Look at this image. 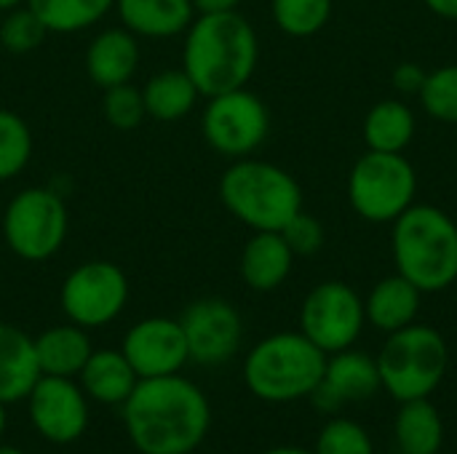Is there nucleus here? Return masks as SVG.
I'll return each mask as SVG.
<instances>
[{
  "instance_id": "nucleus-1",
  "label": "nucleus",
  "mask_w": 457,
  "mask_h": 454,
  "mask_svg": "<svg viewBox=\"0 0 457 454\" xmlns=\"http://www.w3.org/2000/svg\"><path fill=\"white\" fill-rule=\"evenodd\" d=\"M129 439L142 454H190L201 447L212 425L204 391L179 377H145L123 401Z\"/></svg>"
},
{
  "instance_id": "nucleus-2",
  "label": "nucleus",
  "mask_w": 457,
  "mask_h": 454,
  "mask_svg": "<svg viewBox=\"0 0 457 454\" xmlns=\"http://www.w3.org/2000/svg\"><path fill=\"white\" fill-rule=\"evenodd\" d=\"M260 62V40L252 21L238 13H198L185 29L182 70L201 96L244 88Z\"/></svg>"
},
{
  "instance_id": "nucleus-3",
  "label": "nucleus",
  "mask_w": 457,
  "mask_h": 454,
  "mask_svg": "<svg viewBox=\"0 0 457 454\" xmlns=\"http://www.w3.org/2000/svg\"><path fill=\"white\" fill-rule=\"evenodd\" d=\"M222 206L254 233H281L284 225L303 211V190L297 179L276 163L257 158L233 161L220 179Z\"/></svg>"
},
{
  "instance_id": "nucleus-4",
  "label": "nucleus",
  "mask_w": 457,
  "mask_h": 454,
  "mask_svg": "<svg viewBox=\"0 0 457 454\" xmlns=\"http://www.w3.org/2000/svg\"><path fill=\"white\" fill-rule=\"evenodd\" d=\"M399 276L420 292H442L457 281V225L436 206H410L394 219Z\"/></svg>"
},
{
  "instance_id": "nucleus-5",
  "label": "nucleus",
  "mask_w": 457,
  "mask_h": 454,
  "mask_svg": "<svg viewBox=\"0 0 457 454\" xmlns=\"http://www.w3.org/2000/svg\"><path fill=\"white\" fill-rule=\"evenodd\" d=\"M327 353L303 332H278L260 340L244 361L246 388L268 404L308 399L324 377Z\"/></svg>"
},
{
  "instance_id": "nucleus-6",
  "label": "nucleus",
  "mask_w": 457,
  "mask_h": 454,
  "mask_svg": "<svg viewBox=\"0 0 457 454\" xmlns=\"http://www.w3.org/2000/svg\"><path fill=\"white\" fill-rule=\"evenodd\" d=\"M375 361L383 391L402 404L428 399L442 385L450 351L434 326L410 324L399 332H391Z\"/></svg>"
},
{
  "instance_id": "nucleus-7",
  "label": "nucleus",
  "mask_w": 457,
  "mask_h": 454,
  "mask_svg": "<svg viewBox=\"0 0 457 454\" xmlns=\"http://www.w3.org/2000/svg\"><path fill=\"white\" fill-rule=\"evenodd\" d=\"M0 227L13 257L24 262H46L64 246L70 233L64 195L54 187H24L3 206Z\"/></svg>"
},
{
  "instance_id": "nucleus-8",
  "label": "nucleus",
  "mask_w": 457,
  "mask_h": 454,
  "mask_svg": "<svg viewBox=\"0 0 457 454\" xmlns=\"http://www.w3.org/2000/svg\"><path fill=\"white\" fill-rule=\"evenodd\" d=\"M418 174L402 153H364L351 171V206L367 222H394L415 198Z\"/></svg>"
},
{
  "instance_id": "nucleus-9",
  "label": "nucleus",
  "mask_w": 457,
  "mask_h": 454,
  "mask_svg": "<svg viewBox=\"0 0 457 454\" xmlns=\"http://www.w3.org/2000/svg\"><path fill=\"white\" fill-rule=\"evenodd\" d=\"M270 131V112L265 102L244 88L209 96L201 115V134L206 144L230 158H249Z\"/></svg>"
},
{
  "instance_id": "nucleus-10",
  "label": "nucleus",
  "mask_w": 457,
  "mask_h": 454,
  "mask_svg": "<svg viewBox=\"0 0 457 454\" xmlns=\"http://www.w3.org/2000/svg\"><path fill=\"white\" fill-rule=\"evenodd\" d=\"M129 294L131 286L120 265L110 260H88L67 273L59 292V305L72 324L99 329L123 313Z\"/></svg>"
},
{
  "instance_id": "nucleus-11",
  "label": "nucleus",
  "mask_w": 457,
  "mask_h": 454,
  "mask_svg": "<svg viewBox=\"0 0 457 454\" xmlns=\"http://www.w3.org/2000/svg\"><path fill=\"white\" fill-rule=\"evenodd\" d=\"M364 321L361 297L343 281L319 284L300 308V332L327 356L351 348L359 340Z\"/></svg>"
},
{
  "instance_id": "nucleus-12",
  "label": "nucleus",
  "mask_w": 457,
  "mask_h": 454,
  "mask_svg": "<svg viewBox=\"0 0 457 454\" xmlns=\"http://www.w3.org/2000/svg\"><path fill=\"white\" fill-rule=\"evenodd\" d=\"M179 326L187 340L190 361L201 367H220L230 361L244 337L241 313L220 297H204L185 308Z\"/></svg>"
},
{
  "instance_id": "nucleus-13",
  "label": "nucleus",
  "mask_w": 457,
  "mask_h": 454,
  "mask_svg": "<svg viewBox=\"0 0 457 454\" xmlns=\"http://www.w3.org/2000/svg\"><path fill=\"white\" fill-rule=\"evenodd\" d=\"M27 407L35 431L51 444H72L88 425L86 393L72 377L40 375L27 396Z\"/></svg>"
},
{
  "instance_id": "nucleus-14",
  "label": "nucleus",
  "mask_w": 457,
  "mask_h": 454,
  "mask_svg": "<svg viewBox=\"0 0 457 454\" xmlns=\"http://www.w3.org/2000/svg\"><path fill=\"white\" fill-rule=\"evenodd\" d=\"M120 351L134 367L139 380L179 375V369L190 361L187 340H185L179 321L166 318V316L137 321L126 332Z\"/></svg>"
},
{
  "instance_id": "nucleus-15",
  "label": "nucleus",
  "mask_w": 457,
  "mask_h": 454,
  "mask_svg": "<svg viewBox=\"0 0 457 454\" xmlns=\"http://www.w3.org/2000/svg\"><path fill=\"white\" fill-rule=\"evenodd\" d=\"M378 361L361 351H340L327 356L324 377L311 393L321 412H337L345 404H361L380 391Z\"/></svg>"
},
{
  "instance_id": "nucleus-16",
  "label": "nucleus",
  "mask_w": 457,
  "mask_h": 454,
  "mask_svg": "<svg viewBox=\"0 0 457 454\" xmlns=\"http://www.w3.org/2000/svg\"><path fill=\"white\" fill-rule=\"evenodd\" d=\"M139 37L126 27H104L99 29L86 48V72L94 86L112 88L120 83H131L139 70Z\"/></svg>"
},
{
  "instance_id": "nucleus-17",
  "label": "nucleus",
  "mask_w": 457,
  "mask_h": 454,
  "mask_svg": "<svg viewBox=\"0 0 457 454\" xmlns=\"http://www.w3.org/2000/svg\"><path fill=\"white\" fill-rule=\"evenodd\" d=\"M112 11L118 13L120 27L150 40L185 35L198 16L193 0H115Z\"/></svg>"
},
{
  "instance_id": "nucleus-18",
  "label": "nucleus",
  "mask_w": 457,
  "mask_h": 454,
  "mask_svg": "<svg viewBox=\"0 0 457 454\" xmlns=\"http://www.w3.org/2000/svg\"><path fill=\"white\" fill-rule=\"evenodd\" d=\"M295 254L281 233H254L241 252V278L254 292L278 289L292 273Z\"/></svg>"
},
{
  "instance_id": "nucleus-19",
  "label": "nucleus",
  "mask_w": 457,
  "mask_h": 454,
  "mask_svg": "<svg viewBox=\"0 0 457 454\" xmlns=\"http://www.w3.org/2000/svg\"><path fill=\"white\" fill-rule=\"evenodd\" d=\"M40 377L35 343L13 324L0 321V404H16L29 396Z\"/></svg>"
},
{
  "instance_id": "nucleus-20",
  "label": "nucleus",
  "mask_w": 457,
  "mask_h": 454,
  "mask_svg": "<svg viewBox=\"0 0 457 454\" xmlns=\"http://www.w3.org/2000/svg\"><path fill=\"white\" fill-rule=\"evenodd\" d=\"M32 343H35V359H37L40 375H48V377L80 375L88 356L94 353L88 329H83L72 321L46 329Z\"/></svg>"
},
{
  "instance_id": "nucleus-21",
  "label": "nucleus",
  "mask_w": 457,
  "mask_h": 454,
  "mask_svg": "<svg viewBox=\"0 0 457 454\" xmlns=\"http://www.w3.org/2000/svg\"><path fill=\"white\" fill-rule=\"evenodd\" d=\"M80 388L99 404L123 407V401L137 388L139 377L123 351H94L80 369Z\"/></svg>"
},
{
  "instance_id": "nucleus-22",
  "label": "nucleus",
  "mask_w": 457,
  "mask_h": 454,
  "mask_svg": "<svg viewBox=\"0 0 457 454\" xmlns=\"http://www.w3.org/2000/svg\"><path fill=\"white\" fill-rule=\"evenodd\" d=\"M420 289L410 284L404 276H388L383 278L367 297L364 313L367 321L375 324L383 332H399L410 324H415V316L420 310Z\"/></svg>"
},
{
  "instance_id": "nucleus-23",
  "label": "nucleus",
  "mask_w": 457,
  "mask_h": 454,
  "mask_svg": "<svg viewBox=\"0 0 457 454\" xmlns=\"http://www.w3.org/2000/svg\"><path fill=\"white\" fill-rule=\"evenodd\" d=\"M142 96H145L147 118L158 123H177L193 112L201 94L190 80V75L182 67H174V70L155 72L142 86Z\"/></svg>"
},
{
  "instance_id": "nucleus-24",
  "label": "nucleus",
  "mask_w": 457,
  "mask_h": 454,
  "mask_svg": "<svg viewBox=\"0 0 457 454\" xmlns=\"http://www.w3.org/2000/svg\"><path fill=\"white\" fill-rule=\"evenodd\" d=\"M394 439L402 454H439L445 442V423L439 409L428 399L402 401Z\"/></svg>"
},
{
  "instance_id": "nucleus-25",
  "label": "nucleus",
  "mask_w": 457,
  "mask_h": 454,
  "mask_svg": "<svg viewBox=\"0 0 457 454\" xmlns=\"http://www.w3.org/2000/svg\"><path fill=\"white\" fill-rule=\"evenodd\" d=\"M46 24L48 35H75L112 13L115 0H24Z\"/></svg>"
},
{
  "instance_id": "nucleus-26",
  "label": "nucleus",
  "mask_w": 457,
  "mask_h": 454,
  "mask_svg": "<svg viewBox=\"0 0 457 454\" xmlns=\"http://www.w3.org/2000/svg\"><path fill=\"white\" fill-rule=\"evenodd\" d=\"M415 134V115L404 102L386 99L367 112L364 142L378 153H402Z\"/></svg>"
},
{
  "instance_id": "nucleus-27",
  "label": "nucleus",
  "mask_w": 457,
  "mask_h": 454,
  "mask_svg": "<svg viewBox=\"0 0 457 454\" xmlns=\"http://www.w3.org/2000/svg\"><path fill=\"white\" fill-rule=\"evenodd\" d=\"M32 150L29 123L19 112L0 107V185L16 179L29 166Z\"/></svg>"
},
{
  "instance_id": "nucleus-28",
  "label": "nucleus",
  "mask_w": 457,
  "mask_h": 454,
  "mask_svg": "<svg viewBox=\"0 0 457 454\" xmlns=\"http://www.w3.org/2000/svg\"><path fill=\"white\" fill-rule=\"evenodd\" d=\"M273 21L292 37H311L332 16V0H270Z\"/></svg>"
},
{
  "instance_id": "nucleus-29",
  "label": "nucleus",
  "mask_w": 457,
  "mask_h": 454,
  "mask_svg": "<svg viewBox=\"0 0 457 454\" xmlns=\"http://www.w3.org/2000/svg\"><path fill=\"white\" fill-rule=\"evenodd\" d=\"M46 37H48L46 24L27 3L5 11L0 19V48L8 54H16V56L32 54L43 45Z\"/></svg>"
},
{
  "instance_id": "nucleus-30",
  "label": "nucleus",
  "mask_w": 457,
  "mask_h": 454,
  "mask_svg": "<svg viewBox=\"0 0 457 454\" xmlns=\"http://www.w3.org/2000/svg\"><path fill=\"white\" fill-rule=\"evenodd\" d=\"M102 115L115 131H134L147 118L142 88H137L134 83H120V86L104 88Z\"/></svg>"
},
{
  "instance_id": "nucleus-31",
  "label": "nucleus",
  "mask_w": 457,
  "mask_h": 454,
  "mask_svg": "<svg viewBox=\"0 0 457 454\" xmlns=\"http://www.w3.org/2000/svg\"><path fill=\"white\" fill-rule=\"evenodd\" d=\"M423 110L445 123H457V64L439 67L436 72L426 75L420 88Z\"/></svg>"
},
{
  "instance_id": "nucleus-32",
  "label": "nucleus",
  "mask_w": 457,
  "mask_h": 454,
  "mask_svg": "<svg viewBox=\"0 0 457 454\" xmlns=\"http://www.w3.org/2000/svg\"><path fill=\"white\" fill-rule=\"evenodd\" d=\"M313 454H375V444L359 423L329 420L316 439Z\"/></svg>"
},
{
  "instance_id": "nucleus-33",
  "label": "nucleus",
  "mask_w": 457,
  "mask_h": 454,
  "mask_svg": "<svg viewBox=\"0 0 457 454\" xmlns=\"http://www.w3.org/2000/svg\"><path fill=\"white\" fill-rule=\"evenodd\" d=\"M281 235L289 244L295 257H311V254H316L324 246V225L313 214H308V211L295 214L284 225Z\"/></svg>"
},
{
  "instance_id": "nucleus-34",
  "label": "nucleus",
  "mask_w": 457,
  "mask_h": 454,
  "mask_svg": "<svg viewBox=\"0 0 457 454\" xmlns=\"http://www.w3.org/2000/svg\"><path fill=\"white\" fill-rule=\"evenodd\" d=\"M426 75L420 70V64H412V62H404L394 70V86L404 94H420L423 83H426Z\"/></svg>"
},
{
  "instance_id": "nucleus-35",
  "label": "nucleus",
  "mask_w": 457,
  "mask_h": 454,
  "mask_svg": "<svg viewBox=\"0 0 457 454\" xmlns=\"http://www.w3.org/2000/svg\"><path fill=\"white\" fill-rule=\"evenodd\" d=\"M195 13H228V11H238L241 0H193Z\"/></svg>"
},
{
  "instance_id": "nucleus-36",
  "label": "nucleus",
  "mask_w": 457,
  "mask_h": 454,
  "mask_svg": "<svg viewBox=\"0 0 457 454\" xmlns=\"http://www.w3.org/2000/svg\"><path fill=\"white\" fill-rule=\"evenodd\" d=\"M426 5L445 19H457V0H426Z\"/></svg>"
},
{
  "instance_id": "nucleus-37",
  "label": "nucleus",
  "mask_w": 457,
  "mask_h": 454,
  "mask_svg": "<svg viewBox=\"0 0 457 454\" xmlns=\"http://www.w3.org/2000/svg\"><path fill=\"white\" fill-rule=\"evenodd\" d=\"M265 454H313L308 450H297V447H276V450H268Z\"/></svg>"
},
{
  "instance_id": "nucleus-38",
  "label": "nucleus",
  "mask_w": 457,
  "mask_h": 454,
  "mask_svg": "<svg viewBox=\"0 0 457 454\" xmlns=\"http://www.w3.org/2000/svg\"><path fill=\"white\" fill-rule=\"evenodd\" d=\"M24 0H0V13H5V11H11V8H16V5H21Z\"/></svg>"
},
{
  "instance_id": "nucleus-39",
  "label": "nucleus",
  "mask_w": 457,
  "mask_h": 454,
  "mask_svg": "<svg viewBox=\"0 0 457 454\" xmlns=\"http://www.w3.org/2000/svg\"><path fill=\"white\" fill-rule=\"evenodd\" d=\"M5 433V404H0V439Z\"/></svg>"
},
{
  "instance_id": "nucleus-40",
  "label": "nucleus",
  "mask_w": 457,
  "mask_h": 454,
  "mask_svg": "<svg viewBox=\"0 0 457 454\" xmlns=\"http://www.w3.org/2000/svg\"><path fill=\"white\" fill-rule=\"evenodd\" d=\"M0 454H24L21 450H16V447H3L0 444Z\"/></svg>"
},
{
  "instance_id": "nucleus-41",
  "label": "nucleus",
  "mask_w": 457,
  "mask_h": 454,
  "mask_svg": "<svg viewBox=\"0 0 457 454\" xmlns=\"http://www.w3.org/2000/svg\"><path fill=\"white\" fill-rule=\"evenodd\" d=\"M0 214H3V203H0Z\"/></svg>"
}]
</instances>
